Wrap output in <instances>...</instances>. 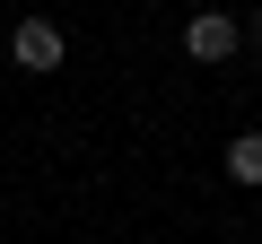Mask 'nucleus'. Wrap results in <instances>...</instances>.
I'll list each match as a JSON object with an SVG mask.
<instances>
[{
    "instance_id": "20e7f679",
    "label": "nucleus",
    "mask_w": 262,
    "mask_h": 244,
    "mask_svg": "<svg viewBox=\"0 0 262 244\" xmlns=\"http://www.w3.org/2000/svg\"><path fill=\"white\" fill-rule=\"evenodd\" d=\"M245 44H262V9H253V18H245Z\"/></svg>"
},
{
    "instance_id": "7ed1b4c3",
    "label": "nucleus",
    "mask_w": 262,
    "mask_h": 244,
    "mask_svg": "<svg viewBox=\"0 0 262 244\" xmlns=\"http://www.w3.org/2000/svg\"><path fill=\"white\" fill-rule=\"evenodd\" d=\"M227 175L236 183H262V131H236L227 140Z\"/></svg>"
},
{
    "instance_id": "f257e3e1",
    "label": "nucleus",
    "mask_w": 262,
    "mask_h": 244,
    "mask_svg": "<svg viewBox=\"0 0 262 244\" xmlns=\"http://www.w3.org/2000/svg\"><path fill=\"white\" fill-rule=\"evenodd\" d=\"M236 44H245V18H227V9H201V18L184 27V53H192V61H227Z\"/></svg>"
},
{
    "instance_id": "f03ea898",
    "label": "nucleus",
    "mask_w": 262,
    "mask_h": 244,
    "mask_svg": "<svg viewBox=\"0 0 262 244\" xmlns=\"http://www.w3.org/2000/svg\"><path fill=\"white\" fill-rule=\"evenodd\" d=\"M61 53H70V44H61L53 18H18V35H9V61H18V70H61Z\"/></svg>"
}]
</instances>
